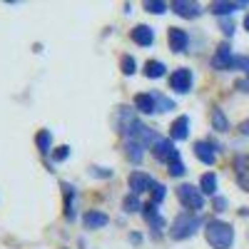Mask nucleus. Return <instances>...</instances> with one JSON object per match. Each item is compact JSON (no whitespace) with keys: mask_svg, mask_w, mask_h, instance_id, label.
Wrapping results in <instances>:
<instances>
[{"mask_svg":"<svg viewBox=\"0 0 249 249\" xmlns=\"http://www.w3.org/2000/svg\"><path fill=\"white\" fill-rule=\"evenodd\" d=\"M204 234H207V242H210L214 249H230L232 242H234V230L224 222H207L204 227Z\"/></svg>","mask_w":249,"mask_h":249,"instance_id":"1","label":"nucleus"},{"mask_svg":"<svg viewBox=\"0 0 249 249\" xmlns=\"http://www.w3.org/2000/svg\"><path fill=\"white\" fill-rule=\"evenodd\" d=\"M199 224H202V219H199L197 214L190 217V212H184V214H179V217L172 222L170 234H172V239H187V237H192V234L197 232Z\"/></svg>","mask_w":249,"mask_h":249,"instance_id":"2","label":"nucleus"},{"mask_svg":"<svg viewBox=\"0 0 249 249\" xmlns=\"http://www.w3.org/2000/svg\"><path fill=\"white\" fill-rule=\"evenodd\" d=\"M177 197L184 207H190V210H202L204 207V197H202V190H197V187L192 184H179L177 187Z\"/></svg>","mask_w":249,"mask_h":249,"instance_id":"3","label":"nucleus"},{"mask_svg":"<svg viewBox=\"0 0 249 249\" xmlns=\"http://www.w3.org/2000/svg\"><path fill=\"white\" fill-rule=\"evenodd\" d=\"M170 88H172L175 92H190V88H192V72L187 70V68L175 70V72L170 75Z\"/></svg>","mask_w":249,"mask_h":249,"instance_id":"4","label":"nucleus"},{"mask_svg":"<svg viewBox=\"0 0 249 249\" xmlns=\"http://www.w3.org/2000/svg\"><path fill=\"white\" fill-rule=\"evenodd\" d=\"M152 155L157 160H167V162H177L179 160V152L175 150V144L170 140H157L155 147H152Z\"/></svg>","mask_w":249,"mask_h":249,"instance_id":"5","label":"nucleus"},{"mask_svg":"<svg viewBox=\"0 0 249 249\" xmlns=\"http://www.w3.org/2000/svg\"><path fill=\"white\" fill-rule=\"evenodd\" d=\"M234 60L237 57H232V48L224 43V45H219L217 55L212 57V68H217V70H232L234 68Z\"/></svg>","mask_w":249,"mask_h":249,"instance_id":"6","label":"nucleus"},{"mask_svg":"<svg viewBox=\"0 0 249 249\" xmlns=\"http://www.w3.org/2000/svg\"><path fill=\"white\" fill-rule=\"evenodd\" d=\"M167 40H170V50L184 53L187 43H190V35H187L182 28H170V30H167Z\"/></svg>","mask_w":249,"mask_h":249,"instance_id":"7","label":"nucleus"},{"mask_svg":"<svg viewBox=\"0 0 249 249\" xmlns=\"http://www.w3.org/2000/svg\"><path fill=\"white\" fill-rule=\"evenodd\" d=\"M142 210H144L142 214H144V219H147V224L152 227L155 232H162V230H164V219L160 217V210H157V204H155V202H152V204H144Z\"/></svg>","mask_w":249,"mask_h":249,"instance_id":"8","label":"nucleus"},{"mask_svg":"<svg viewBox=\"0 0 249 249\" xmlns=\"http://www.w3.org/2000/svg\"><path fill=\"white\" fill-rule=\"evenodd\" d=\"M150 187H152V177L150 175H144V172H132L130 175V190H132V195H140L144 190H150Z\"/></svg>","mask_w":249,"mask_h":249,"instance_id":"9","label":"nucleus"},{"mask_svg":"<svg viewBox=\"0 0 249 249\" xmlns=\"http://www.w3.org/2000/svg\"><path fill=\"white\" fill-rule=\"evenodd\" d=\"M234 170H237V182L242 184V190H247V192H249V157H247V155L237 157Z\"/></svg>","mask_w":249,"mask_h":249,"instance_id":"10","label":"nucleus"},{"mask_svg":"<svg viewBox=\"0 0 249 249\" xmlns=\"http://www.w3.org/2000/svg\"><path fill=\"white\" fill-rule=\"evenodd\" d=\"M132 40L137 45H142V48H150L152 43H155V33H152V28H147V25H137L135 30H132Z\"/></svg>","mask_w":249,"mask_h":249,"instance_id":"11","label":"nucleus"},{"mask_svg":"<svg viewBox=\"0 0 249 249\" xmlns=\"http://www.w3.org/2000/svg\"><path fill=\"white\" fill-rule=\"evenodd\" d=\"M179 18H197L202 10H199V5L197 3H184V0H175V3L170 5Z\"/></svg>","mask_w":249,"mask_h":249,"instance_id":"12","label":"nucleus"},{"mask_svg":"<svg viewBox=\"0 0 249 249\" xmlns=\"http://www.w3.org/2000/svg\"><path fill=\"white\" fill-rule=\"evenodd\" d=\"M170 135H172V140H187V135H190V117L187 115L177 117L170 127Z\"/></svg>","mask_w":249,"mask_h":249,"instance_id":"13","label":"nucleus"},{"mask_svg":"<svg viewBox=\"0 0 249 249\" xmlns=\"http://www.w3.org/2000/svg\"><path fill=\"white\" fill-rule=\"evenodd\" d=\"M195 155H197V160L204 162V164H214V160H217L214 147H212L210 142H197V144H195Z\"/></svg>","mask_w":249,"mask_h":249,"instance_id":"14","label":"nucleus"},{"mask_svg":"<svg viewBox=\"0 0 249 249\" xmlns=\"http://www.w3.org/2000/svg\"><path fill=\"white\" fill-rule=\"evenodd\" d=\"M135 107L144 115H152V112H157V102L152 95H135Z\"/></svg>","mask_w":249,"mask_h":249,"instance_id":"15","label":"nucleus"},{"mask_svg":"<svg viewBox=\"0 0 249 249\" xmlns=\"http://www.w3.org/2000/svg\"><path fill=\"white\" fill-rule=\"evenodd\" d=\"M110 222L107 214H102V212H88L85 214V227H90V230H100V227H105Z\"/></svg>","mask_w":249,"mask_h":249,"instance_id":"16","label":"nucleus"},{"mask_svg":"<svg viewBox=\"0 0 249 249\" xmlns=\"http://www.w3.org/2000/svg\"><path fill=\"white\" fill-rule=\"evenodd\" d=\"M244 5H249V3H212L210 5V10L214 13V15H230V13H234L237 8H244Z\"/></svg>","mask_w":249,"mask_h":249,"instance_id":"17","label":"nucleus"},{"mask_svg":"<svg viewBox=\"0 0 249 249\" xmlns=\"http://www.w3.org/2000/svg\"><path fill=\"white\" fill-rule=\"evenodd\" d=\"M164 70H167V68H164L160 60H147V65H144V75L152 77V80L162 77V75H164Z\"/></svg>","mask_w":249,"mask_h":249,"instance_id":"18","label":"nucleus"},{"mask_svg":"<svg viewBox=\"0 0 249 249\" xmlns=\"http://www.w3.org/2000/svg\"><path fill=\"white\" fill-rule=\"evenodd\" d=\"M202 192L204 195H214L217 192V175H212V172H207V175H202Z\"/></svg>","mask_w":249,"mask_h":249,"instance_id":"19","label":"nucleus"},{"mask_svg":"<svg viewBox=\"0 0 249 249\" xmlns=\"http://www.w3.org/2000/svg\"><path fill=\"white\" fill-rule=\"evenodd\" d=\"M212 124H214L217 132H227V130H230V122H227L222 110H212Z\"/></svg>","mask_w":249,"mask_h":249,"instance_id":"20","label":"nucleus"},{"mask_svg":"<svg viewBox=\"0 0 249 249\" xmlns=\"http://www.w3.org/2000/svg\"><path fill=\"white\" fill-rule=\"evenodd\" d=\"M35 142H37V150H40V152H50V142H53V135H50V130L37 132Z\"/></svg>","mask_w":249,"mask_h":249,"instance_id":"21","label":"nucleus"},{"mask_svg":"<svg viewBox=\"0 0 249 249\" xmlns=\"http://www.w3.org/2000/svg\"><path fill=\"white\" fill-rule=\"evenodd\" d=\"M164 195H167V190H164V184L152 182V199H155V204H160V202L164 199Z\"/></svg>","mask_w":249,"mask_h":249,"instance_id":"22","label":"nucleus"},{"mask_svg":"<svg viewBox=\"0 0 249 249\" xmlns=\"http://www.w3.org/2000/svg\"><path fill=\"white\" fill-rule=\"evenodd\" d=\"M127 155H130V160H132V162H140V160H142V144L130 142V144H127Z\"/></svg>","mask_w":249,"mask_h":249,"instance_id":"23","label":"nucleus"},{"mask_svg":"<svg viewBox=\"0 0 249 249\" xmlns=\"http://www.w3.org/2000/svg\"><path fill=\"white\" fill-rule=\"evenodd\" d=\"M152 97H155V102H157V110H172V107H175V102L167 100L164 95H157V92H155Z\"/></svg>","mask_w":249,"mask_h":249,"instance_id":"24","label":"nucleus"},{"mask_svg":"<svg viewBox=\"0 0 249 249\" xmlns=\"http://www.w3.org/2000/svg\"><path fill=\"white\" fill-rule=\"evenodd\" d=\"M122 207H124V212H137V210H140V199H137V195H132V197H124Z\"/></svg>","mask_w":249,"mask_h":249,"instance_id":"25","label":"nucleus"},{"mask_svg":"<svg viewBox=\"0 0 249 249\" xmlns=\"http://www.w3.org/2000/svg\"><path fill=\"white\" fill-rule=\"evenodd\" d=\"M144 8H147L150 13H155V15H162L164 10H167V3H157V0H152V3H150V0H147Z\"/></svg>","mask_w":249,"mask_h":249,"instance_id":"26","label":"nucleus"},{"mask_svg":"<svg viewBox=\"0 0 249 249\" xmlns=\"http://www.w3.org/2000/svg\"><path fill=\"white\" fill-rule=\"evenodd\" d=\"M122 72H124V75H132V72H135V60H132L130 55L122 57Z\"/></svg>","mask_w":249,"mask_h":249,"instance_id":"27","label":"nucleus"},{"mask_svg":"<svg viewBox=\"0 0 249 249\" xmlns=\"http://www.w3.org/2000/svg\"><path fill=\"white\" fill-rule=\"evenodd\" d=\"M53 157H55L57 162H62V160H68V157H70V147H68V144H62V147H57V150L53 152Z\"/></svg>","mask_w":249,"mask_h":249,"instance_id":"28","label":"nucleus"},{"mask_svg":"<svg viewBox=\"0 0 249 249\" xmlns=\"http://www.w3.org/2000/svg\"><path fill=\"white\" fill-rule=\"evenodd\" d=\"M170 175L172 177H182L184 175V164L177 160V162H170Z\"/></svg>","mask_w":249,"mask_h":249,"instance_id":"29","label":"nucleus"},{"mask_svg":"<svg viewBox=\"0 0 249 249\" xmlns=\"http://www.w3.org/2000/svg\"><path fill=\"white\" fill-rule=\"evenodd\" d=\"M219 25H222V33L224 35H232L234 33V23H232V20H219Z\"/></svg>","mask_w":249,"mask_h":249,"instance_id":"30","label":"nucleus"},{"mask_svg":"<svg viewBox=\"0 0 249 249\" xmlns=\"http://www.w3.org/2000/svg\"><path fill=\"white\" fill-rule=\"evenodd\" d=\"M234 68H242V70L249 75V57H237V60H234Z\"/></svg>","mask_w":249,"mask_h":249,"instance_id":"31","label":"nucleus"},{"mask_svg":"<svg viewBox=\"0 0 249 249\" xmlns=\"http://www.w3.org/2000/svg\"><path fill=\"white\" fill-rule=\"evenodd\" d=\"M214 210L217 212H224L227 210V199L224 197H214Z\"/></svg>","mask_w":249,"mask_h":249,"instance_id":"32","label":"nucleus"},{"mask_svg":"<svg viewBox=\"0 0 249 249\" xmlns=\"http://www.w3.org/2000/svg\"><path fill=\"white\" fill-rule=\"evenodd\" d=\"M239 132H242V135H249V120L239 124Z\"/></svg>","mask_w":249,"mask_h":249,"instance_id":"33","label":"nucleus"},{"mask_svg":"<svg viewBox=\"0 0 249 249\" xmlns=\"http://www.w3.org/2000/svg\"><path fill=\"white\" fill-rule=\"evenodd\" d=\"M244 28H247V30H249V15H247V18H244Z\"/></svg>","mask_w":249,"mask_h":249,"instance_id":"34","label":"nucleus"}]
</instances>
